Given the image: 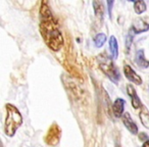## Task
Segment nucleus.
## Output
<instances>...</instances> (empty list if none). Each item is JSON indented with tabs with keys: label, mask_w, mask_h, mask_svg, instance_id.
<instances>
[{
	"label": "nucleus",
	"mask_w": 149,
	"mask_h": 147,
	"mask_svg": "<svg viewBox=\"0 0 149 147\" xmlns=\"http://www.w3.org/2000/svg\"><path fill=\"white\" fill-rule=\"evenodd\" d=\"M40 34L46 45L52 51H59L64 45V39L58 28V23L54 19L47 1H42L40 6Z\"/></svg>",
	"instance_id": "obj_1"
},
{
	"label": "nucleus",
	"mask_w": 149,
	"mask_h": 147,
	"mask_svg": "<svg viewBox=\"0 0 149 147\" xmlns=\"http://www.w3.org/2000/svg\"><path fill=\"white\" fill-rule=\"evenodd\" d=\"M5 109H6V116L4 121V133L6 136L13 137L19 127L23 125L24 118L19 110L13 104L6 103Z\"/></svg>",
	"instance_id": "obj_2"
},
{
	"label": "nucleus",
	"mask_w": 149,
	"mask_h": 147,
	"mask_svg": "<svg viewBox=\"0 0 149 147\" xmlns=\"http://www.w3.org/2000/svg\"><path fill=\"white\" fill-rule=\"evenodd\" d=\"M97 62L99 68L102 70L104 75L114 84H118L120 80V74L118 68L114 64L113 58L105 52H102L97 55Z\"/></svg>",
	"instance_id": "obj_3"
},
{
	"label": "nucleus",
	"mask_w": 149,
	"mask_h": 147,
	"mask_svg": "<svg viewBox=\"0 0 149 147\" xmlns=\"http://www.w3.org/2000/svg\"><path fill=\"white\" fill-rule=\"evenodd\" d=\"M61 137V129L57 124H52L48 129L47 134L45 136V142L49 146H56L59 143Z\"/></svg>",
	"instance_id": "obj_4"
},
{
	"label": "nucleus",
	"mask_w": 149,
	"mask_h": 147,
	"mask_svg": "<svg viewBox=\"0 0 149 147\" xmlns=\"http://www.w3.org/2000/svg\"><path fill=\"white\" fill-rule=\"evenodd\" d=\"M135 35L141 33H145L149 30V17H138L133 22L132 26L130 28Z\"/></svg>",
	"instance_id": "obj_5"
},
{
	"label": "nucleus",
	"mask_w": 149,
	"mask_h": 147,
	"mask_svg": "<svg viewBox=\"0 0 149 147\" xmlns=\"http://www.w3.org/2000/svg\"><path fill=\"white\" fill-rule=\"evenodd\" d=\"M124 75L131 83L135 84V85H142L143 80L140 76L135 72V70L129 64H125L124 65Z\"/></svg>",
	"instance_id": "obj_6"
},
{
	"label": "nucleus",
	"mask_w": 149,
	"mask_h": 147,
	"mask_svg": "<svg viewBox=\"0 0 149 147\" xmlns=\"http://www.w3.org/2000/svg\"><path fill=\"white\" fill-rule=\"evenodd\" d=\"M127 93L130 96L131 103H132V106L135 109H139V108L142 107L143 106L142 102H141L140 98H139L138 94H137L136 89H135L132 84H128V85H127Z\"/></svg>",
	"instance_id": "obj_7"
},
{
	"label": "nucleus",
	"mask_w": 149,
	"mask_h": 147,
	"mask_svg": "<svg viewBox=\"0 0 149 147\" xmlns=\"http://www.w3.org/2000/svg\"><path fill=\"white\" fill-rule=\"evenodd\" d=\"M122 120H123V124H124V126L126 127L127 130H128L131 134H133V135L138 134V127H137L136 123L133 121V118H131V114H129V112L124 114Z\"/></svg>",
	"instance_id": "obj_8"
},
{
	"label": "nucleus",
	"mask_w": 149,
	"mask_h": 147,
	"mask_svg": "<svg viewBox=\"0 0 149 147\" xmlns=\"http://www.w3.org/2000/svg\"><path fill=\"white\" fill-rule=\"evenodd\" d=\"M125 104L126 101L123 98H116L114 102L112 103V112H113L116 118H123L124 116V110H125Z\"/></svg>",
	"instance_id": "obj_9"
},
{
	"label": "nucleus",
	"mask_w": 149,
	"mask_h": 147,
	"mask_svg": "<svg viewBox=\"0 0 149 147\" xmlns=\"http://www.w3.org/2000/svg\"><path fill=\"white\" fill-rule=\"evenodd\" d=\"M135 62L141 68H149V60L145 57L144 49H139L136 51V54H135Z\"/></svg>",
	"instance_id": "obj_10"
},
{
	"label": "nucleus",
	"mask_w": 149,
	"mask_h": 147,
	"mask_svg": "<svg viewBox=\"0 0 149 147\" xmlns=\"http://www.w3.org/2000/svg\"><path fill=\"white\" fill-rule=\"evenodd\" d=\"M109 51H110V55L113 59H116L118 57V40L114 36H110L109 38Z\"/></svg>",
	"instance_id": "obj_11"
},
{
	"label": "nucleus",
	"mask_w": 149,
	"mask_h": 147,
	"mask_svg": "<svg viewBox=\"0 0 149 147\" xmlns=\"http://www.w3.org/2000/svg\"><path fill=\"white\" fill-rule=\"evenodd\" d=\"M92 4H93L94 13H95L96 19L102 21V19H103V15H104V11H105L103 2H101V1H93V3H92Z\"/></svg>",
	"instance_id": "obj_12"
},
{
	"label": "nucleus",
	"mask_w": 149,
	"mask_h": 147,
	"mask_svg": "<svg viewBox=\"0 0 149 147\" xmlns=\"http://www.w3.org/2000/svg\"><path fill=\"white\" fill-rule=\"evenodd\" d=\"M139 118H140V121H141V123H142L143 126L149 130V110L147 109L144 105L140 108Z\"/></svg>",
	"instance_id": "obj_13"
},
{
	"label": "nucleus",
	"mask_w": 149,
	"mask_h": 147,
	"mask_svg": "<svg viewBox=\"0 0 149 147\" xmlns=\"http://www.w3.org/2000/svg\"><path fill=\"white\" fill-rule=\"evenodd\" d=\"M106 40H107V37L104 33H98L96 34V36L94 37V45H95L96 48H101L102 46L105 44Z\"/></svg>",
	"instance_id": "obj_14"
},
{
	"label": "nucleus",
	"mask_w": 149,
	"mask_h": 147,
	"mask_svg": "<svg viewBox=\"0 0 149 147\" xmlns=\"http://www.w3.org/2000/svg\"><path fill=\"white\" fill-rule=\"evenodd\" d=\"M147 6L146 3L143 0H138V1H134V10L137 15H142L146 11Z\"/></svg>",
	"instance_id": "obj_15"
},
{
	"label": "nucleus",
	"mask_w": 149,
	"mask_h": 147,
	"mask_svg": "<svg viewBox=\"0 0 149 147\" xmlns=\"http://www.w3.org/2000/svg\"><path fill=\"white\" fill-rule=\"evenodd\" d=\"M134 32L132 31V30H129V33L128 35H127L126 37V42H125V48H126V52L127 53H129V51H130L131 49V46H132V43H133V39H134Z\"/></svg>",
	"instance_id": "obj_16"
},
{
	"label": "nucleus",
	"mask_w": 149,
	"mask_h": 147,
	"mask_svg": "<svg viewBox=\"0 0 149 147\" xmlns=\"http://www.w3.org/2000/svg\"><path fill=\"white\" fill-rule=\"evenodd\" d=\"M106 5H107V10H108V17L111 19L112 17V6L114 5V1H106Z\"/></svg>",
	"instance_id": "obj_17"
},
{
	"label": "nucleus",
	"mask_w": 149,
	"mask_h": 147,
	"mask_svg": "<svg viewBox=\"0 0 149 147\" xmlns=\"http://www.w3.org/2000/svg\"><path fill=\"white\" fill-rule=\"evenodd\" d=\"M139 139L140 140H142V141H147V140H149L148 139V136H147L145 133H139Z\"/></svg>",
	"instance_id": "obj_18"
},
{
	"label": "nucleus",
	"mask_w": 149,
	"mask_h": 147,
	"mask_svg": "<svg viewBox=\"0 0 149 147\" xmlns=\"http://www.w3.org/2000/svg\"><path fill=\"white\" fill-rule=\"evenodd\" d=\"M142 147H149V140L145 141V142H144V143H143Z\"/></svg>",
	"instance_id": "obj_19"
}]
</instances>
